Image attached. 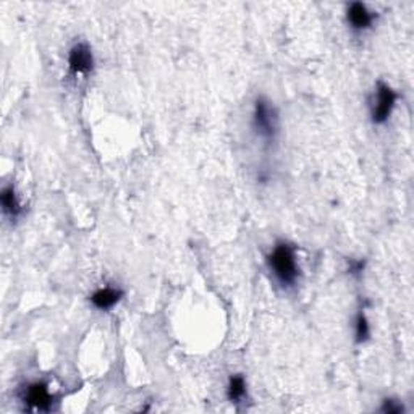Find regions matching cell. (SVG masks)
Here are the masks:
<instances>
[{
    "instance_id": "277c9868",
    "label": "cell",
    "mask_w": 414,
    "mask_h": 414,
    "mask_svg": "<svg viewBox=\"0 0 414 414\" xmlns=\"http://www.w3.org/2000/svg\"><path fill=\"white\" fill-rule=\"evenodd\" d=\"M94 68L93 50L86 43H78L68 52V70L75 76H86Z\"/></svg>"
},
{
    "instance_id": "30bf717a",
    "label": "cell",
    "mask_w": 414,
    "mask_h": 414,
    "mask_svg": "<svg viewBox=\"0 0 414 414\" xmlns=\"http://www.w3.org/2000/svg\"><path fill=\"white\" fill-rule=\"evenodd\" d=\"M355 335H356L357 343H364V341L369 339L371 327H369V322H367V318L364 316V313H357V316H356Z\"/></svg>"
},
{
    "instance_id": "3957f363",
    "label": "cell",
    "mask_w": 414,
    "mask_h": 414,
    "mask_svg": "<svg viewBox=\"0 0 414 414\" xmlns=\"http://www.w3.org/2000/svg\"><path fill=\"white\" fill-rule=\"evenodd\" d=\"M398 94L385 83L377 84L376 99L371 107V117L374 124H385L390 119L393 109H395Z\"/></svg>"
},
{
    "instance_id": "5b68a950",
    "label": "cell",
    "mask_w": 414,
    "mask_h": 414,
    "mask_svg": "<svg viewBox=\"0 0 414 414\" xmlns=\"http://www.w3.org/2000/svg\"><path fill=\"white\" fill-rule=\"evenodd\" d=\"M23 401L27 403L29 408L38 411H49L52 406L54 397L49 392V387L43 382H34L31 385L27 387L23 395Z\"/></svg>"
},
{
    "instance_id": "7c38bea8",
    "label": "cell",
    "mask_w": 414,
    "mask_h": 414,
    "mask_svg": "<svg viewBox=\"0 0 414 414\" xmlns=\"http://www.w3.org/2000/svg\"><path fill=\"white\" fill-rule=\"evenodd\" d=\"M364 269V263L362 260H351L350 263V274H360Z\"/></svg>"
},
{
    "instance_id": "8fae6325",
    "label": "cell",
    "mask_w": 414,
    "mask_h": 414,
    "mask_svg": "<svg viewBox=\"0 0 414 414\" xmlns=\"http://www.w3.org/2000/svg\"><path fill=\"white\" fill-rule=\"evenodd\" d=\"M382 411L388 413V414H400V413H403V406L395 400H385L383 401Z\"/></svg>"
},
{
    "instance_id": "ba28073f",
    "label": "cell",
    "mask_w": 414,
    "mask_h": 414,
    "mask_svg": "<svg viewBox=\"0 0 414 414\" xmlns=\"http://www.w3.org/2000/svg\"><path fill=\"white\" fill-rule=\"evenodd\" d=\"M0 201H2V209L5 216H8L10 219H17L20 214H22V204L18 201L17 191H15L13 185L3 188L2 194H0Z\"/></svg>"
},
{
    "instance_id": "7a4b0ae2",
    "label": "cell",
    "mask_w": 414,
    "mask_h": 414,
    "mask_svg": "<svg viewBox=\"0 0 414 414\" xmlns=\"http://www.w3.org/2000/svg\"><path fill=\"white\" fill-rule=\"evenodd\" d=\"M253 126L259 138L264 141L272 142L279 133V117L275 112L274 105L265 99V97H258L254 102L253 112Z\"/></svg>"
},
{
    "instance_id": "6da1fadb",
    "label": "cell",
    "mask_w": 414,
    "mask_h": 414,
    "mask_svg": "<svg viewBox=\"0 0 414 414\" xmlns=\"http://www.w3.org/2000/svg\"><path fill=\"white\" fill-rule=\"evenodd\" d=\"M269 267L282 287H293L300 277V267L296 263V253L291 244L280 242L275 244L267 258Z\"/></svg>"
},
{
    "instance_id": "52a82bcc",
    "label": "cell",
    "mask_w": 414,
    "mask_h": 414,
    "mask_svg": "<svg viewBox=\"0 0 414 414\" xmlns=\"http://www.w3.org/2000/svg\"><path fill=\"white\" fill-rule=\"evenodd\" d=\"M124 298V291L115 287H104L96 290L93 295H91V303L96 309L99 311H109L117 306Z\"/></svg>"
},
{
    "instance_id": "8992f818",
    "label": "cell",
    "mask_w": 414,
    "mask_h": 414,
    "mask_svg": "<svg viewBox=\"0 0 414 414\" xmlns=\"http://www.w3.org/2000/svg\"><path fill=\"white\" fill-rule=\"evenodd\" d=\"M346 20H348V24L355 31H364V29H369L372 27L376 15L364 3L355 2L350 3L348 8H346Z\"/></svg>"
},
{
    "instance_id": "9c48e42d",
    "label": "cell",
    "mask_w": 414,
    "mask_h": 414,
    "mask_svg": "<svg viewBox=\"0 0 414 414\" xmlns=\"http://www.w3.org/2000/svg\"><path fill=\"white\" fill-rule=\"evenodd\" d=\"M227 395H228L230 401L243 400L244 395H246V382H244L243 376L235 374V376L230 377Z\"/></svg>"
}]
</instances>
